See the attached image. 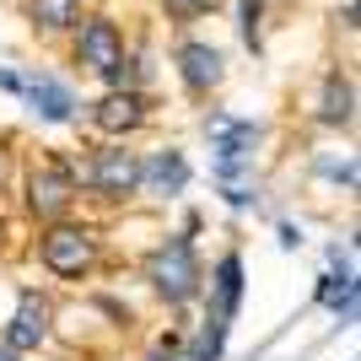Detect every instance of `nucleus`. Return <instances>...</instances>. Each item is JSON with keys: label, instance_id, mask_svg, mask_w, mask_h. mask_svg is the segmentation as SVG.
Returning <instances> with one entry per match:
<instances>
[{"label": "nucleus", "instance_id": "obj_1", "mask_svg": "<svg viewBox=\"0 0 361 361\" xmlns=\"http://www.w3.org/2000/svg\"><path fill=\"white\" fill-rule=\"evenodd\" d=\"M81 200V157L71 151H44L22 178V205L32 221H60Z\"/></svg>", "mask_w": 361, "mask_h": 361}, {"label": "nucleus", "instance_id": "obj_2", "mask_svg": "<svg viewBox=\"0 0 361 361\" xmlns=\"http://www.w3.org/2000/svg\"><path fill=\"white\" fill-rule=\"evenodd\" d=\"M146 281L167 307H189V302L205 297V264L195 254V238L189 232H167L146 254Z\"/></svg>", "mask_w": 361, "mask_h": 361}, {"label": "nucleus", "instance_id": "obj_3", "mask_svg": "<svg viewBox=\"0 0 361 361\" xmlns=\"http://www.w3.org/2000/svg\"><path fill=\"white\" fill-rule=\"evenodd\" d=\"M32 254H38V264H44L54 281H92L97 259H103V238H97L87 221L60 216V221H44Z\"/></svg>", "mask_w": 361, "mask_h": 361}, {"label": "nucleus", "instance_id": "obj_4", "mask_svg": "<svg viewBox=\"0 0 361 361\" xmlns=\"http://www.w3.org/2000/svg\"><path fill=\"white\" fill-rule=\"evenodd\" d=\"M81 189L103 205H124L140 195V151H130V140H103L81 157Z\"/></svg>", "mask_w": 361, "mask_h": 361}, {"label": "nucleus", "instance_id": "obj_5", "mask_svg": "<svg viewBox=\"0 0 361 361\" xmlns=\"http://www.w3.org/2000/svg\"><path fill=\"white\" fill-rule=\"evenodd\" d=\"M87 119L103 140H130L157 119V108H151V92H140V87H108L103 97L92 103Z\"/></svg>", "mask_w": 361, "mask_h": 361}, {"label": "nucleus", "instance_id": "obj_6", "mask_svg": "<svg viewBox=\"0 0 361 361\" xmlns=\"http://www.w3.org/2000/svg\"><path fill=\"white\" fill-rule=\"evenodd\" d=\"M71 54H75V65H81L87 75L108 81L114 65L124 60V27L114 22V16H81V22L71 27Z\"/></svg>", "mask_w": 361, "mask_h": 361}, {"label": "nucleus", "instance_id": "obj_7", "mask_svg": "<svg viewBox=\"0 0 361 361\" xmlns=\"http://www.w3.org/2000/svg\"><path fill=\"white\" fill-rule=\"evenodd\" d=\"M173 65H178V87L189 92L195 103H205L226 81V54L216 44H205V38H183V44L173 49Z\"/></svg>", "mask_w": 361, "mask_h": 361}, {"label": "nucleus", "instance_id": "obj_8", "mask_svg": "<svg viewBox=\"0 0 361 361\" xmlns=\"http://www.w3.org/2000/svg\"><path fill=\"white\" fill-rule=\"evenodd\" d=\"M49 334H54V307H49V297H38V291H22L16 297V313L6 318V329H0V345H11L16 356H32V350L49 345Z\"/></svg>", "mask_w": 361, "mask_h": 361}, {"label": "nucleus", "instance_id": "obj_9", "mask_svg": "<svg viewBox=\"0 0 361 361\" xmlns=\"http://www.w3.org/2000/svg\"><path fill=\"white\" fill-rule=\"evenodd\" d=\"M313 124L318 130H329V135H350L356 130V81L350 71H324L318 81V97H313Z\"/></svg>", "mask_w": 361, "mask_h": 361}, {"label": "nucleus", "instance_id": "obj_10", "mask_svg": "<svg viewBox=\"0 0 361 361\" xmlns=\"http://www.w3.org/2000/svg\"><path fill=\"white\" fill-rule=\"evenodd\" d=\"M22 103H27L44 124H75V114H81L75 92L49 71H22Z\"/></svg>", "mask_w": 361, "mask_h": 361}, {"label": "nucleus", "instance_id": "obj_11", "mask_svg": "<svg viewBox=\"0 0 361 361\" xmlns=\"http://www.w3.org/2000/svg\"><path fill=\"white\" fill-rule=\"evenodd\" d=\"M189 178H195V167H189V157L178 146H162V151L140 157V195H151V200H178L189 189Z\"/></svg>", "mask_w": 361, "mask_h": 361}, {"label": "nucleus", "instance_id": "obj_12", "mask_svg": "<svg viewBox=\"0 0 361 361\" xmlns=\"http://www.w3.org/2000/svg\"><path fill=\"white\" fill-rule=\"evenodd\" d=\"M211 297H205V313L226 318V324H238V307H243V286H248V275H243V254L238 248H226L221 259H216V270H211Z\"/></svg>", "mask_w": 361, "mask_h": 361}, {"label": "nucleus", "instance_id": "obj_13", "mask_svg": "<svg viewBox=\"0 0 361 361\" xmlns=\"http://www.w3.org/2000/svg\"><path fill=\"white\" fill-rule=\"evenodd\" d=\"M27 22L44 38H60L81 22V0H27Z\"/></svg>", "mask_w": 361, "mask_h": 361}, {"label": "nucleus", "instance_id": "obj_14", "mask_svg": "<svg viewBox=\"0 0 361 361\" xmlns=\"http://www.w3.org/2000/svg\"><path fill=\"white\" fill-rule=\"evenodd\" d=\"M238 16H243V22H238L243 44L259 54V49H264V0H238Z\"/></svg>", "mask_w": 361, "mask_h": 361}, {"label": "nucleus", "instance_id": "obj_15", "mask_svg": "<svg viewBox=\"0 0 361 361\" xmlns=\"http://www.w3.org/2000/svg\"><path fill=\"white\" fill-rule=\"evenodd\" d=\"M221 0H162V11L178 22V27H189V22H200V16H211Z\"/></svg>", "mask_w": 361, "mask_h": 361}, {"label": "nucleus", "instance_id": "obj_16", "mask_svg": "<svg viewBox=\"0 0 361 361\" xmlns=\"http://www.w3.org/2000/svg\"><path fill=\"white\" fill-rule=\"evenodd\" d=\"M318 173H324V178H334V183H340V189H345V195H350V189H356V157H340V162H334V157H318Z\"/></svg>", "mask_w": 361, "mask_h": 361}, {"label": "nucleus", "instance_id": "obj_17", "mask_svg": "<svg viewBox=\"0 0 361 361\" xmlns=\"http://www.w3.org/2000/svg\"><path fill=\"white\" fill-rule=\"evenodd\" d=\"M178 345H183V334H178V329H167L162 340L146 350V361H173V350H178Z\"/></svg>", "mask_w": 361, "mask_h": 361}, {"label": "nucleus", "instance_id": "obj_18", "mask_svg": "<svg viewBox=\"0 0 361 361\" xmlns=\"http://www.w3.org/2000/svg\"><path fill=\"white\" fill-rule=\"evenodd\" d=\"M329 270H334V275H356V264H350V248L329 243Z\"/></svg>", "mask_w": 361, "mask_h": 361}, {"label": "nucleus", "instance_id": "obj_19", "mask_svg": "<svg viewBox=\"0 0 361 361\" xmlns=\"http://www.w3.org/2000/svg\"><path fill=\"white\" fill-rule=\"evenodd\" d=\"M11 162H16V151H11V140H0V195L11 189Z\"/></svg>", "mask_w": 361, "mask_h": 361}, {"label": "nucleus", "instance_id": "obj_20", "mask_svg": "<svg viewBox=\"0 0 361 361\" xmlns=\"http://www.w3.org/2000/svg\"><path fill=\"white\" fill-rule=\"evenodd\" d=\"M281 248H286V254H297V248H302V226L281 221Z\"/></svg>", "mask_w": 361, "mask_h": 361}, {"label": "nucleus", "instance_id": "obj_21", "mask_svg": "<svg viewBox=\"0 0 361 361\" xmlns=\"http://www.w3.org/2000/svg\"><path fill=\"white\" fill-rule=\"evenodd\" d=\"M0 92H16V97H22V71H11V65H0Z\"/></svg>", "mask_w": 361, "mask_h": 361}, {"label": "nucleus", "instance_id": "obj_22", "mask_svg": "<svg viewBox=\"0 0 361 361\" xmlns=\"http://www.w3.org/2000/svg\"><path fill=\"white\" fill-rule=\"evenodd\" d=\"M173 361H205V350H200V345H195V340H183V345H178V350H173Z\"/></svg>", "mask_w": 361, "mask_h": 361}, {"label": "nucleus", "instance_id": "obj_23", "mask_svg": "<svg viewBox=\"0 0 361 361\" xmlns=\"http://www.w3.org/2000/svg\"><path fill=\"white\" fill-rule=\"evenodd\" d=\"M0 361H22V356H16V350H11V345H0Z\"/></svg>", "mask_w": 361, "mask_h": 361}, {"label": "nucleus", "instance_id": "obj_24", "mask_svg": "<svg viewBox=\"0 0 361 361\" xmlns=\"http://www.w3.org/2000/svg\"><path fill=\"white\" fill-rule=\"evenodd\" d=\"M81 6H87V0H81Z\"/></svg>", "mask_w": 361, "mask_h": 361}]
</instances>
